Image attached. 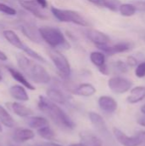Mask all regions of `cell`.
I'll return each mask as SVG.
<instances>
[{
  "instance_id": "obj_17",
  "label": "cell",
  "mask_w": 145,
  "mask_h": 146,
  "mask_svg": "<svg viewBox=\"0 0 145 146\" xmlns=\"http://www.w3.org/2000/svg\"><path fill=\"white\" fill-rule=\"evenodd\" d=\"M9 92L10 96L15 100L21 101V102H26L29 100V96L25 87L22 86H19V85L12 86L9 88Z\"/></svg>"
},
{
  "instance_id": "obj_20",
  "label": "cell",
  "mask_w": 145,
  "mask_h": 146,
  "mask_svg": "<svg viewBox=\"0 0 145 146\" xmlns=\"http://www.w3.org/2000/svg\"><path fill=\"white\" fill-rule=\"evenodd\" d=\"M46 95L47 98L56 103V104H66L68 98L67 97L57 88H50L47 90L46 92Z\"/></svg>"
},
{
  "instance_id": "obj_7",
  "label": "cell",
  "mask_w": 145,
  "mask_h": 146,
  "mask_svg": "<svg viewBox=\"0 0 145 146\" xmlns=\"http://www.w3.org/2000/svg\"><path fill=\"white\" fill-rule=\"evenodd\" d=\"M134 44L132 42L129 41H122L119 42L113 46H109V44H104V45H99L97 46L103 53L108 55V56H113L118 53H123L131 50L133 48Z\"/></svg>"
},
{
  "instance_id": "obj_9",
  "label": "cell",
  "mask_w": 145,
  "mask_h": 146,
  "mask_svg": "<svg viewBox=\"0 0 145 146\" xmlns=\"http://www.w3.org/2000/svg\"><path fill=\"white\" fill-rule=\"evenodd\" d=\"M85 35L87 38L91 42H92L96 46L109 44L110 41V38L107 34H105L104 33L99 30L93 29V28H88L85 31Z\"/></svg>"
},
{
  "instance_id": "obj_45",
  "label": "cell",
  "mask_w": 145,
  "mask_h": 146,
  "mask_svg": "<svg viewBox=\"0 0 145 146\" xmlns=\"http://www.w3.org/2000/svg\"><path fill=\"white\" fill-rule=\"evenodd\" d=\"M2 79H3V77H2V74H1V71H0V82L2 81Z\"/></svg>"
},
{
  "instance_id": "obj_47",
  "label": "cell",
  "mask_w": 145,
  "mask_h": 146,
  "mask_svg": "<svg viewBox=\"0 0 145 146\" xmlns=\"http://www.w3.org/2000/svg\"><path fill=\"white\" fill-rule=\"evenodd\" d=\"M8 146H19V145H13V144H9Z\"/></svg>"
},
{
  "instance_id": "obj_12",
  "label": "cell",
  "mask_w": 145,
  "mask_h": 146,
  "mask_svg": "<svg viewBox=\"0 0 145 146\" xmlns=\"http://www.w3.org/2000/svg\"><path fill=\"white\" fill-rule=\"evenodd\" d=\"M89 119L92 125L95 127V128L103 136L109 137L110 136V133L109 132V129L107 127V124L104 121V119L99 114L96 112H90L89 113Z\"/></svg>"
},
{
  "instance_id": "obj_30",
  "label": "cell",
  "mask_w": 145,
  "mask_h": 146,
  "mask_svg": "<svg viewBox=\"0 0 145 146\" xmlns=\"http://www.w3.org/2000/svg\"><path fill=\"white\" fill-rule=\"evenodd\" d=\"M0 12L9 16H14L16 15V10L14 8L1 2H0Z\"/></svg>"
},
{
  "instance_id": "obj_10",
  "label": "cell",
  "mask_w": 145,
  "mask_h": 146,
  "mask_svg": "<svg viewBox=\"0 0 145 146\" xmlns=\"http://www.w3.org/2000/svg\"><path fill=\"white\" fill-rule=\"evenodd\" d=\"M21 33L27 38H29L32 42L39 44L42 42L41 36L38 32V28H36V27L32 24V23H22L20 26Z\"/></svg>"
},
{
  "instance_id": "obj_32",
  "label": "cell",
  "mask_w": 145,
  "mask_h": 146,
  "mask_svg": "<svg viewBox=\"0 0 145 146\" xmlns=\"http://www.w3.org/2000/svg\"><path fill=\"white\" fill-rule=\"evenodd\" d=\"M135 74L138 78H144L145 77V62H143L137 65L135 69Z\"/></svg>"
},
{
  "instance_id": "obj_14",
  "label": "cell",
  "mask_w": 145,
  "mask_h": 146,
  "mask_svg": "<svg viewBox=\"0 0 145 146\" xmlns=\"http://www.w3.org/2000/svg\"><path fill=\"white\" fill-rule=\"evenodd\" d=\"M34 137V132L28 128H17L12 134V139L16 143H24L32 139Z\"/></svg>"
},
{
  "instance_id": "obj_2",
  "label": "cell",
  "mask_w": 145,
  "mask_h": 146,
  "mask_svg": "<svg viewBox=\"0 0 145 146\" xmlns=\"http://www.w3.org/2000/svg\"><path fill=\"white\" fill-rule=\"evenodd\" d=\"M19 68L32 81L37 84H48L51 78L47 70L38 62L29 59L22 54L16 55Z\"/></svg>"
},
{
  "instance_id": "obj_22",
  "label": "cell",
  "mask_w": 145,
  "mask_h": 146,
  "mask_svg": "<svg viewBox=\"0 0 145 146\" xmlns=\"http://www.w3.org/2000/svg\"><path fill=\"white\" fill-rule=\"evenodd\" d=\"M25 121L31 128L37 129V130L41 127H44L45 126H49V121L45 118L41 117V116L30 115V116L26 117Z\"/></svg>"
},
{
  "instance_id": "obj_41",
  "label": "cell",
  "mask_w": 145,
  "mask_h": 146,
  "mask_svg": "<svg viewBox=\"0 0 145 146\" xmlns=\"http://www.w3.org/2000/svg\"><path fill=\"white\" fill-rule=\"evenodd\" d=\"M138 135H139V136H140V138L142 139L143 142H144V141H145V132L139 133H138Z\"/></svg>"
},
{
  "instance_id": "obj_27",
  "label": "cell",
  "mask_w": 145,
  "mask_h": 146,
  "mask_svg": "<svg viewBox=\"0 0 145 146\" xmlns=\"http://www.w3.org/2000/svg\"><path fill=\"white\" fill-rule=\"evenodd\" d=\"M38 134L41 138H43V139H44L46 140H53L56 138L55 132L49 126H45L44 127H41V128L38 129Z\"/></svg>"
},
{
  "instance_id": "obj_43",
  "label": "cell",
  "mask_w": 145,
  "mask_h": 146,
  "mask_svg": "<svg viewBox=\"0 0 145 146\" xmlns=\"http://www.w3.org/2000/svg\"><path fill=\"white\" fill-rule=\"evenodd\" d=\"M141 112H142L144 115H145V104H144V105L141 107Z\"/></svg>"
},
{
  "instance_id": "obj_33",
  "label": "cell",
  "mask_w": 145,
  "mask_h": 146,
  "mask_svg": "<svg viewBox=\"0 0 145 146\" xmlns=\"http://www.w3.org/2000/svg\"><path fill=\"white\" fill-rule=\"evenodd\" d=\"M138 60L134 57V56H129L127 57V60H126V64L129 66V67H136L138 65Z\"/></svg>"
},
{
  "instance_id": "obj_37",
  "label": "cell",
  "mask_w": 145,
  "mask_h": 146,
  "mask_svg": "<svg viewBox=\"0 0 145 146\" xmlns=\"http://www.w3.org/2000/svg\"><path fill=\"white\" fill-rule=\"evenodd\" d=\"M90 3H91L94 5H97L98 7H102L103 5V0H88Z\"/></svg>"
},
{
  "instance_id": "obj_39",
  "label": "cell",
  "mask_w": 145,
  "mask_h": 146,
  "mask_svg": "<svg viewBox=\"0 0 145 146\" xmlns=\"http://www.w3.org/2000/svg\"><path fill=\"white\" fill-rule=\"evenodd\" d=\"M138 123L142 126V127H145V115H144L142 117H140L138 120Z\"/></svg>"
},
{
  "instance_id": "obj_6",
  "label": "cell",
  "mask_w": 145,
  "mask_h": 146,
  "mask_svg": "<svg viewBox=\"0 0 145 146\" xmlns=\"http://www.w3.org/2000/svg\"><path fill=\"white\" fill-rule=\"evenodd\" d=\"M132 85L130 80L121 76L112 77L108 81L109 89L115 94H124L127 92L132 87Z\"/></svg>"
},
{
  "instance_id": "obj_3",
  "label": "cell",
  "mask_w": 145,
  "mask_h": 146,
  "mask_svg": "<svg viewBox=\"0 0 145 146\" xmlns=\"http://www.w3.org/2000/svg\"><path fill=\"white\" fill-rule=\"evenodd\" d=\"M38 32L42 40L51 47V49L57 50L70 49L69 42L59 28L54 27H41L38 28Z\"/></svg>"
},
{
  "instance_id": "obj_38",
  "label": "cell",
  "mask_w": 145,
  "mask_h": 146,
  "mask_svg": "<svg viewBox=\"0 0 145 146\" xmlns=\"http://www.w3.org/2000/svg\"><path fill=\"white\" fill-rule=\"evenodd\" d=\"M7 60H8V57H7L6 54H5L3 50H0V61H1V62H5V61H7Z\"/></svg>"
},
{
  "instance_id": "obj_1",
  "label": "cell",
  "mask_w": 145,
  "mask_h": 146,
  "mask_svg": "<svg viewBox=\"0 0 145 146\" xmlns=\"http://www.w3.org/2000/svg\"><path fill=\"white\" fill-rule=\"evenodd\" d=\"M38 107L40 111L47 115L50 118V120H52L53 122L60 127L69 130L75 127L73 121L67 115V113L56 103L50 101L48 98L39 96Z\"/></svg>"
},
{
  "instance_id": "obj_28",
  "label": "cell",
  "mask_w": 145,
  "mask_h": 146,
  "mask_svg": "<svg viewBox=\"0 0 145 146\" xmlns=\"http://www.w3.org/2000/svg\"><path fill=\"white\" fill-rule=\"evenodd\" d=\"M22 51L24 53H26L28 56H30L31 58L34 59L35 61H38V62H44V63H46V60L39 54L38 53L37 51H35L34 50H32V48H30L29 46H27L26 44L24 46V48L22 49Z\"/></svg>"
},
{
  "instance_id": "obj_4",
  "label": "cell",
  "mask_w": 145,
  "mask_h": 146,
  "mask_svg": "<svg viewBox=\"0 0 145 146\" xmlns=\"http://www.w3.org/2000/svg\"><path fill=\"white\" fill-rule=\"evenodd\" d=\"M50 11L52 15L61 22H70L76 24L80 27H90V23L80 13L72 10V9H59L54 6H51Z\"/></svg>"
},
{
  "instance_id": "obj_29",
  "label": "cell",
  "mask_w": 145,
  "mask_h": 146,
  "mask_svg": "<svg viewBox=\"0 0 145 146\" xmlns=\"http://www.w3.org/2000/svg\"><path fill=\"white\" fill-rule=\"evenodd\" d=\"M121 4V0H103V8H106L111 11L117 12Z\"/></svg>"
},
{
  "instance_id": "obj_46",
  "label": "cell",
  "mask_w": 145,
  "mask_h": 146,
  "mask_svg": "<svg viewBox=\"0 0 145 146\" xmlns=\"http://www.w3.org/2000/svg\"><path fill=\"white\" fill-rule=\"evenodd\" d=\"M2 131H3V128H2V124L0 123V133H1Z\"/></svg>"
},
{
  "instance_id": "obj_25",
  "label": "cell",
  "mask_w": 145,
  "mask_h": 146,
  "mask_svg": "<svg viewBox=\"0 0 145 146\" xmlns=\"http://www.w3.org/2000/svg\"><path fill=\"white\" fill-rule=\"evenodd\" d=\"M90 60L96 67L100 68L105 64V54L102 51H93L90 55Z\"/></svg>"
},
{
  "instance_id": "obj_13",
  "label": "cell",
  "mask_w": 145,
  "mask_h": 146,
  "mask_svg": "<svg viewBox=\"0 0 145 146\" xmlns=\"http://www.w3.org/2000/svg\"><path fill=\"white\" fill-rule=\"evenodd\" d=\"M98 105L103 112L108 114L115 112L118 108V104L115 99L109 96H101L98 98Z\"/></svg>"
},
{
  "instance_id": "obj_21",
  "label": "cell",
  "mask_w": 145,
  "mask_h": 146,
  "mask_svg": "<svg viewBox=\"0 0 145 146\" xmlns=\"http://www.w3.org/2000/svg\"><path fill=\"white\" fill-rule=\"evenodd\" d=\"M73 92L78 96H82V97H91L97 92V89L95 86L90 83H83L79 85L73 91Z\"/></svg>"
},
{
  "instance_id": "obj_26",
  "label": "cell",
  "mask_w": 145,
  "mask_h": 146,
  "mask_svg": "<svg viewBox=\"0 0 145 146\" xmlns=\"http://www.w3.org/2000/svg\"><path fill=\"white\" fill-rule=\"evenodd\" d=\"M137 8L132 3H121L119 8V12L121 15L126 17L132 16L136 13Z\"/></svg>"
},
{
  "instance_id": "obj_15",
  "label": "cell",
  "mask_w": 145,
  "mask_h": 146,
  "mask_svg": "<svg viewBox=\"0 0 145 146\" xmlns=\"http://www.w3.org/2000/svg\"><path fill=\"white\" fill-rule=\"evenodd\" d=\"M7 69H8L9 74L11 75V77L14 80H15L17 82H19L22 86H24L25 88H26L28 90H31V91L35 90V86H32L28 81V80L25 77V75L23 74H21L20 71H18L17 69H15L14 68H11V67H7Z\"/></svg>"
},
{
  "instance_id": "obj_44",
  "label": "cell",
  "mask_w": 145,
  "mask_h": 146,
  "mask_svg": "<svg viewBox=\"0 0 145 146\" xmlns=\"http://www.w3.org/2000/svg\"><path fill=\"white\" fill-rule=\"evenodd\" d=\"M31 146H44V144H43V145H40V144H36V145H31Z\"/></svg>"
},
{
  "instance_id": "obj_35",
  "label": "cell",
  "mask_w": 145,
  "mask_h": 146,
  "mask_svg": "<svg viewBox=\"0 0 145 146\" xmlns=\"http://www.w3.org/2000/svg\"><path fill=\"white\" fill-rule=\"evenodd\" d=\"M136 6V8L143 12H145V0L141 1V2H137L136 4H134Z\"/></svg>"
},
{
  "instance_id": "obj_11",
  "label": "cell",
  "mask_w": 145,
  "mask_h": 146,
  "mask_svg": "<svg viewBox=\"0 0 145 146\" xmlns=\"http://www.w3.org/2000/svg\"><path fill=\"white\" fill-rule=\"evenodd\" d=\"M19 3L24 9H26V11L31 13L36 18L40 19V20L47 19V16L41 11V9L39 8L40 6L35 1H33V0H19Z\"/></svg>"
},
{
  "instance_id": "obj_5",
  "label": "cell",
  "mask_w": 145,
  "mask_h": 146,
  "mask_svg": "<svg viewBox=\"0 0 145 146\" xmlns=\"http://www.w3.org/2000/svg\"><path fill=\"white\" fill-rule=\"evenodd\" d=\"M48 54L61 76L64 79H68L71 74V67L66 56L59 50L54 49L49 50Z\"/></svg>"
},
{
  "instance_id": "obj_31",
  "label": "cell",
  "mask_w": 145,
  "mask_h": 146,
  "mask_svg": "<svg viewBox=\"0 0 145 146\" xmlns=\"http://www.w3.org/2000/svg\"><path fill=\"white\" fill-rule=\"evenodd\" d=\"M114 68H115V70H117L120 73H126L128 71V65L126 64V62H122V61H117L113 64Z\"/></svg>"
},
{
  "instance_id": "obj_18",
  "label": "cell",
  "mask_w": 145,
  "mask_h": 146,
  "mask_svg": "<svg viewBox=\"0 0 145 146\" xmlns=\"http://www.w3.org/2000/svg\"><path fill=\"white\" fill-rule=\"evenodd\" d=\"M7 105H9V107L10 108V110L14 112V114H15L16 115L20 116V117H27L32 115V110L31 109H29L28 107L20 104V103H9L7 104Z\"/></svg>"
},
{
  "instance_id": "obj_19",
  "label": "cell",
  "mask_w": 145,
  "mask_h": 146,
  "mask_svg": "<svg viewBox=\"0 0 145 146\" xmlns=\"http://www.w3.org/2000/svg\"><path fill=\"white\" fill-rule=\"evenodd\" d=\"M145 98V86H136L131 90L130 95L126 100L129 104H135Z\"/></svg>"
},
{
  "instance_id": "obj_36",
  "label": "cell",
  "mask_w": 145,
  "mask_h": 146,
  "mask_svg": "<svg viewBox=\"0 0 145 146\" xmlns=\"http://www.w3.org/2000/svg\"><path fill=\"white\" fill-rule=\"evenodd\" d=\"M36 3L42 9H45V8L48 7V2H47V0H36Z\"/></svg>"
},
{
  "instance_id": "obj_40",
  "label": "cell",
  "mask_w": 145,
  "mask_h": 146,
  "mask_svg": "<svg viewBox=\"0 0 145 146\" xmlns=\"http://www.w3.org/2000/svg\"><path fill=\"white\" fill-rule=\"evenodd\" d=\"M44 146H62L59 144H56V143H54V142H47V143H44Z\"/></svg>"
},
{
  "instance_id": "obj_34",
  "label": "cell",
  "mask_w": 145,
  "mask_h": 146,
  "mask_svg": "<svg viewBox=\"0 0 145 146\" xmlns=\"http://www.w3.org/2000/svg\"><path fill=\"white\" fill-rule=\"evenodd\" d=\"M98 70L100 71L101 74H104V75L109 74V67H108V65H107L106 63H105L104 65H103L102 67L98 68Z\"/></svg>"
},
{
  "instance_id": "obj_42",
  "label": "cell",
  "mask_w": 145,
  "mask_h": 146,
  "mask_svg": "<svg viewBox=\"0 0 145 146\" xmlns=\"http://www.w3.org/2000/svg\"><path fill=\"white\" fill-rule=\"evenodd\" d=\"M68 146H85L84 145V144L82 143V142H80V143H75V144H71L70 145Z\"/></svg>"
},
{
  "instance_id": "obj_16",
  "label": "cell",
  "mask_w": 145,
  "mask_h": 146,
  "mask_svg": "<svg viewBox=\"0 0 145 146\" xmlns=\"http://www.w3.org/2000/svg\"><path fill=\"white\" fill-rule=\"evenodd\" d=\"M3 36L12 46H14V47H15V48H17L19 50H22V49L26 45V44L23 43L21 40L19 36L12 30H9V29L3 30Z\"/></svg>"
},
{
  "instance_id": "obj_23",
  "label": "cell",
  "mask_w": 145,
  "mask_h": 146,
  "mask_svg": "<svg viewBox=\"0 0 145 146\" xmlns=\"http://www.w3.org/2000/svg\"><path fill=\"white\" fill-rule=\"evenodd\" d=\"M0 123L3 126L12 128L15 127V121L6 109L0 105Z\"/></svg>"
},
{
  "instance_id": "obj_8",
  "label": "cell",
  "mask_w": 145,
  "mask_h": 146,
  "mask_svg": "<svg viewBox=\"0 0 145 146\" xmlns=\"http://www.w3.org/2000/svg\"><path fill=\"white\" fill-rule=\"evenodd\" d=\"M113 133L116 140L123 146H139L143 143V140L138 134L136 136H127L117 127H114Z\"/></svg>"
},
{
  "instance_id": "obj_24",
  "label": "cell",
  "mask_w": 145,
  "mask_h": 146,
  "mask_svg": "<svg viewBox=\"0 0 145 146\" xmlns=\"http://www.w3.org/2000/svg\"><path fill=\"white\" fill-rule=\"evenodd\" d=\"M81 142L85 146H103L102 140L92 134H85L81 136Z\"/></svg>"
}]
</instances>
